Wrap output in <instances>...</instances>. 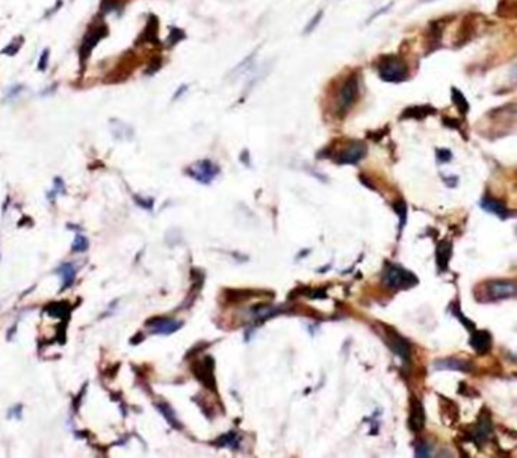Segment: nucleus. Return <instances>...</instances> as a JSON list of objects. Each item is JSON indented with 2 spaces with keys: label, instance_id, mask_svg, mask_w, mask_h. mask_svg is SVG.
I'll return each mask as SVG.
<instances>
[{
  "label": "nucleus",
  "instance_id": "nucleus-1",
  "mask_svg": "<svg viewBox=\"0 0 517 458\" xmlns=\"http://www.w3.org/2000/svg\"><path fill=\"white\" fill-rule=\"evenodd\" d=\"M378 74L384 82L398 83L404 82L408 77V67L398 56H384L378 62Z\"/></svg>",
  "mask_w": 517,
  "mask_h": 458
},
{
  "label": "nucleus",
  "instance_id": "nucleus-2",
  "mask_svg": "<svg viewBox=\"0 0 517 458\" xmlns=\"http://www.w3.org/2000/svg\"><path fill=\"white\" fill-rule=\"evenodd\" d=\"M383 283L392 289H410L417 285V277L398 265H387L383 271Z\"/></svg>",
  "mask_w": 517,
  "mask_h": 458
},
{
  "label": "nucleus",
  "instance_id": "nucleus-3",
  "mask_svg": "<svg viewBox=\"0 0 517 458\" xmlns=\"http://www.w3.org/2000/svg\"><path fill=\"white\" fill-rule=\"evenodd\" d=\"M482 289L485 293L484 301H502V299H510L517 295V285L511 280L487 282Z\"/></svg>",
  "mask_w": 517,
  "mask_h": 458
},
{
  "label": "nucleus",
  "instance_id": "nucleus-4",
  "mask_svg": "<svg viewBox=\"0 0 517 458\" xmlns=\"http://www.w3.org/2000/svg\"><path fill=\"white\" fill-rule=\"evenodd\" d=\"M357 96H358V77L355 73H352L345 79L338 94V109L341 114H345L355 103Z\"/></svg>",
  "mask_w": 517,
  "mask_h": 458
},
{
  "label": "nucleus",
  "instance_id": "nucleus-5",
  "mask_svg": "<svg viewBox=\"0 0 517 458\" xmlns=\"http://www.w3.org/2000/svg\"><path fill=\"white\" fill-rule=\"evenodd\" d=\"M186 172H188L194 180H197V181H200V183H203V185H209V183L218 175L220 168H218L214 162L204 159V161L195 162L192 167H189V168L186 170Z\"/></svg>",
  "mask_w": 517,
  "mask_h": 458
},
{
  "label": "nucleus",
  "instance_id": "nucleus-6",
  "mask_svg": "<svg viewBox=\"0 0 517 458\" xmlns=\"http://www.w3.org/2000/svg\"><path fill=\"white\" fill-rule=\"evenodd\" d=\"M192 372L195 375V378L209 390H217V383H215V377H214V358L212 357H206L204 360L195 363L192 366Z\"/></svg>",
  "mask_w": 517,
  "mask_h": 458
},
{
  "label": "nucleus",
  "instance_id": "nucleus-7",
  "mask_svg": "<svg viewBox=\"0 0 517 458\" xmlns=\"http://www.w3.org/2000/svg\"><path fill=\"white\" fill-rule=\"evenodd\" d=\"M108 35V27L106 24H99V26H94L91 27L86 35L83 37V43H82V47H80V62L82 65L85 64V60L89 57L91 55V50L96 47V44Z\"/></svg>",
  "mask_w": 517,
  "mask_h": 458
},
{
  "label": "nucleus",
  "instance_id": "nucleus-8",
  "mask_svg": "<svg viewBox=\"0 0 517 458\" xmlns=\"http://www.w3.org/2000/svg\"><path fill=\"white\" fill-rule=\"evenodd\" d=\"M364 156H366V145L360 141H351L336 156V161L338 164L352 165V164H358Z\"/></svg>",
  "mask_w": 517,
  "mask_h": 458
},
{
  "label": "nucleus",
  "instance_id": "nucleus-9",
  "mask_svg": "<svg viewBox=\"0 0 517 458\" xmlns=\"http://www.w3.org/2000/svg\"><path fill=\"white\" fill-rule=\"evenodd\" d=\"M147 327L148 330L153 333V334H164V336H168V334H172L174 331H177L180 327H181V322L180 321H175V319H171V318H162V316H158V318H153L147 322Z\"/></svg>",
  "mask_w": 517,
  "mask_h": 458
},
{
  "label": "nucleus",
  "instance_id": "nucleus-10",
  "mask_svg": "<svg viewBox=\"0 0 517 458\" xmlns=\"http://www.w3.org/2000/svg\"><path fill=\"white\" fill-rule=\"evenodd\" d=\"M425 425V410L422 402L417 398L411 400V405H410V417H408V426L411 431L419 433Z\"/></svg>",
  "mask_w": 517,
  "mask_h": 458
},
{
  "label": "nucleus",
  "instance_id": "nucleus-11",
  "mask_svg": "<svg viewBox=\"0 0 517 458\" xmlns=\"http://www.w3.org/2000/svg\"><path fill=\"white\" fill-rule=\"evenodd\" d=\"M387 342H389V345H390L392 351H393L397 355H400L402 360H405V361H407V360L410 358V355H411L410 345L407 344V341H405L402 336H400L397 331H393V330H387Z\"/></svg>",
  "mask_w": 517,
  "mask_h": 458
},
{
  "label": "nucleus",
  "instance_id": "nucleus-12",
  "mask_svg": "<svg viewBox=\"0 0 517 458\" xmlns=\"http://www.w3.org/2000/svg\"><path fill=\"white\" fill-rule=\"evenodd\" d=\"M472 348L478 352V354H487L492 348V336L487 331H472L470 336V342Z\"/></svg>",
  "mask_w": 517,
  "mask_h": 458
},
{
  "label": "nucleus",
  "instance_id": "nucleus-13",
  "mask_svg": "<svg viewBox=\"0 0 517 458\" xmlns=\"http://www.w3.org/2000/svg\"><path fill=\"white\" fill-rule=\"evenodd\" d=\"M479 204H481V207L484 209V210H487V212H490V213H493V215H496V217H499V218H507V217H510V212H508V209L505 207V204L504 203H501L499 200H495V198H490V197H484L481 201H479Z\"/></svg>",
  "mask_w": 517,
  "mask_h": 458
},
{
  "label": "nucleus",
  "instance_id": "nucleus-14",
  "mask_svg": "<svg viewBox=\"0 0 517 458\" xmlns=\"http://www.w3.org/2000/svg\"><path fill=\"white\" fill-rule=\"evenodd\" d=\"M436 369H446V371H460V372H469L470 364L464 360H457V358H442L434 363Z\"/></svg>",
  "mask_w": 517,
  "mask_h": 458
},
{
  "label": "nucleus",
  "instance_id": "nucleus-15",
  "mask_svg": "<svg viewBox=\"0 0 517 458\" xmlns=\"http://www.w3.org/2000/svg\"><path fill=\"white\" fill-rule=\"evenodd\" d=\"M493 426H492V420L489 416H481L476 428H475V440L478 442H485L490 436H492Z\"/></svg>",
  "mask_w": 517,
  "mask_h": 458
},
{
  "label": "nucleus",
  "instance_id": "nucleus-16",
  "mask_svg": "<svg viewBox=\"0 0 517 458\" xmlns=\"http://www.w3.org/2000/svg\"><path fill=\"white\" fill-rule=\"evenodd\" d=\"M451 254H452V245L451 242H442L439 247H437V253H436V260H437V266L445 271L446 266H448V262L451 259Z\"/></svg>",
  "mask_w": 517,
  "mask_h": 458
},
{
  "label": "nucleus",
  "instance_id": "nucleus-17",
  "mask_svg": "<svg viewBox=\"0 0 517 458\" xmlns=\"http://www.w3.org/2000/svg\"><path fill=\"white\" fill-rule=\"evenodd\" d=\"M141 41H148L153 44H159L158 40V18L155 15H150L147 27L144 30V34L141 35Z\"/></svg>",
  "mask_w": 517,
  "mask_h": 458
},
{
  "label": "nucleus",
  "instance_id": "nucleus-18",
  "mask_svg": "<svg viewBox=\"0 0 517 458\" xmlns=\"http://www.w3.org/2000/svg\"><path fill=\"white\" fill-rule=\"evenodd\" d=\"M434 111L428 106H414V108H408L404 111L401 118H416V119H422L428 114H433Z\"/></svg>",
  "mask_w": 517,
  "mask_h": 458
},
{
  "label": "nucleus",
  "instance_id": "nucleus-19",
  "mask_svg": "<svg viewBox=\"0 0 517 458\" xmlns=\"http://www.w3.org/2000/svg\"><path fill=\"white\" fill-rule=\"evenodd\" d=\"M239 442H240V439L237 437L236 433H229V434L221 436L217 442H214V445H217V446H230L233 449H237L239 448Z\"/></svg>",
  "mask_w": 517,
  "mask_h": 458
},
{
  "label": "nucleus",
  "instance_id": "nucleus-20",
  "mask_svg": "<svg viewBox=\"0 0 517 458\" xmlns=\"http://www.w3.org/2000/svg\"><path fill=\"white\" fill-rule=\"evenodd\" d=\"M46 312L52 318H62V316L68 315V306H67V302H53L52 306H49L46 309Z\"/></svg>",
  "mask_w": 517,
  "mask_h": 458
},
{
  "label": "nucleus",
  "instance_id": "nucleus-21",
  "mask_svg": "<svg viewBox=\"0 0 517 458\" xmlns=\"http://www.w3.org/2000/svg\"><path fill=\"white\" fill-rule=\"evenodd\" d=\"M452 100H454V105L459 108V111L461 114H467L469 112V103L464 99V96L461 94V91H459L457 88H452Z\"/></svg>",
  "mask_w": 517,
  "mask_h": 458
},
{
  "label": "nucleus",
  "instance_id": "nucleus-22",
  "mask_svg": "<svg viewBox=\"0 0 517 458\" xmlns=\"http://www.w3.org/2000/svg\"><path fill=\"white\" fill-rule=\"evenodd\" d=\"M158 408L161 410V413H162V416L171 423V426H175V428H180V423L175 420V416H174V411H172V408L168 405V404H165V402H162V404H158Z\"/></svg>",
  "mask_w": 517,
  "mask_h": 458
},
{
  "label": "nucleus",
  "instance_id": "nucleus-23",
  "mask_svg": "<svg viewBox=\"0 0 517 458\" xmlns=\"http://www.w3.org/2000/svg\"><path fill=\"white\" fill-rule=\"evenodd\" d=\"M59 274L64 277V287H68L71 283H73V280H74V274H76V271H74V268H73V265H64V266H60L59 268Z\"/></svg>",
  "mask_w": 517,
  "mask_h": 458
},
{
  "label": "nucleus",
  "instance_id": "nucleus-24",
  "mask_svg": "<svg viewBox=\"0 0 517 458\" xmlns=\"http://www.w3.org/2000/svg\"><path fill=\"white\" fill-rule=\"evenodd\" d=\"M322 17H324V12H322V11L316 12V14H315V17L310 20V23L306 26V29H304V34H310V32H313V30H315V29L319 26V23H321Z\"/></svg>",
  "mask_w": 517,
  "mask_h": 458
},
{
  "label": "nucleus",
  "instance_id": "nucleus-25",
  "mask_svg": "<svg viewBox=\"0 0 517 458\" xmlns=\"http://www.w3.org/2000/svg\"><path fill=\"white\" fill-rule=\"evenodd\" d=\"M181 40H185V32L178 27H174L168 37V46H175L177 43H180Z\"/></svg>",
  "mask_w": 517,
  "mask_h": 458
},
{
  "label": "nucleus",
  "instance_id": "nucleus-26",
  "mask_svg": "<svg viewBox=\"0 0 517 458\" xmlns=\"http://www.w3.org/2000/svg\"><path fill=\"white\" fill-rule=\"evenodd\" d=\"M119 3H121L119 0H103L100 9H102V12L108 14V12H112L115 9H118V8H119Z\"/></svg>",
  "mask_w": 517,
  "mask_h": 458
},
{
  "label": "nucleus",
  "instance_id": "nucleus-27",
  "mask_svg": "<svg viewBox=\"0 0 517 458\" xmlns=\"http://www.w3.org/2000/svg\"><path fill=\"white\" fill-rule=\"evenodd\" d=\"M86 248H88V239L79 234V236L74 239V243H73V251H85Z\"/></svg>",
  "mask_w": 517,
  "mask_h": 458
},
{
  "label": "nucleus",
  "instance_id": "nucleus-28",
  "mask_svg": "<svg viewBox=\"0 0 517 458\" xmlns=\"http://www.w3.org/2000/svg\"><path fill=\"white\" fill-rule=\"evenodd\" d=\"M416 457H430L431 455V451H430V446L425 443V442H420L416 445V451H414Z\"/></svg>",
  "mask_w": 517,
  "mask_h": 458
},
{
  "label": "nucleus",
  "instance_id": "nucleus-29",
  "mask_svg": "<svg viewBox=\"0 0 517 458\" xmlns=\"http://www.w3.org/2000/svg\"><path fill=\"white\" fill-rule=\"evenodd\" d=\"M393 209H395V212L400 215V218H401V227L404 226V223H405V218H407V207H405V203L404 201H398V203H395L393 204Z\"/></svg>",
  "mask_w": 517,
  "mask_h": 458
},
{
  "label": "nucleus",
  "instance_id": "nucleus-30",
  "mask_svg": "<svg viewBox=\"0 0 517 458\" xmlns=\"http://www.w3.org/2000/svg\"><path fill=\"white\" fill-rule=\"evenodd\" d=\"M23 43H24V40H23V38H18V40H17V43H12L11 46L5 47L2 53H5V55H15V53L18 52V49L21 47V44H23Z\"/></svg>",
  "mask_w": 517,
  "mask_h": 458
},
{
  "label": "nucleus",
  "instance_id": "nucleus-31",
  "mask_svg": "<svg viewBox=\"0 0 517 458\" xmlns=\"http://www.w3.org/2000/svg\"><path fill=\"white\" fill-rule=\"evenodd\" d=\"M49 56H50V52H49V49H46V50L43 52L41 57H40V64H38V70H40V71H46V70H47Z\"/></svg>",
  "mask_w": 517,
  "mask_h": 458
},
{
  "label": "nucleus",
  "instance_id": "nucleus-32",
  "mask_svg": "<svg viewBox=\"0 0 517 458\" xmlns=\"http://www.w3.org/2000/svg\"><path fill=\"white\" fill-rule=\"evenodd\" d=\"M161 67H162V59H161V57H156V59H153V60L150 62V65H148V70H147L145 73L150 76V74L156 73V71H158Z\"/></svg>",
  "mask_w": 517,
  "mask_h": 458
},
{
  "label": "nucleus",
  "instance_id": "nucleus-33",
  "mask_svg": "<svg viewBox=\"0 0 517 458\" xmlns=\"http://www.w3.org/2000/svg\"><path fill=\"white\" fill-rule=\"evenodd\" d=\"M452 158V153L446 148H442V150H437V159L439 162H449Z\"/></svg>",
  "mask_w": 517,
  "mask_h": 458
},
{
  "label": "nucleus",
  "instance_id": "nucleus-34",
  "mask_svg": "<svg viewBox=\"0 0 517 458\" xmlns=\"http://www.w3.org/2000/svg\"><path fill=\"white\" fill-rule=\"evenodd\" d=\"M21 91H23V85H15V86H12V88L9 89V93H8V99L17 97Z\"/></svg>",
  "mask_w": 517,
  "mask_h": 458
},
{
  "label": "nucleus",
  "instance_id": "nucleus-35",
  "mask_svg": "<svg viewBox=\"0 0 517 458\" xmlns=\"http://www.w3.org/2000/svg\"><path fill=\"white\" fill-rule=\"evenodd\" d=\"M510 77H511L513 82H516L517 83V62L511 67V70H510Z\"/></svg>",
  "mask_w": 517,
  "mask_h": 458
},
{
  "label": "nucleus",
  "instance_id": "nucleus-36",
  "mask_svg": "<svg viewBox=\"0 0 517 458\" xmlns=\"http://www.w3.org/2000/svg\"><path fill=\"white\" fill-rule=\"evenodd\" d=\"M390 6H392V3H390V5H387V6H384V8H381V9H380V11H377V12H375V14H374V15H372V17H371V18H369V21H372V20H374V18H375V17H378V15H381V12H386V11H387V9H389V8H390Z\"/></svg>",
  "mask_w": 517,
  "mask_h": 458
},
{
  "label": "nucleus",
  "instance_id": "nucleus-37",
  "mask_svg": "<svg viewBox=\"0 0 517 458\" xmlns=\"http://www.w3.org/2000/svg\"><path fill=\"white\" fill-rule=\"evenodd\" d=\"M186 89H188V86H186V85H181V88H180V89H178V91L174 94V97H172V99H174V100H175V99H178V96H181V94H183Z\"/></svg>",
  "mask_w": 517,
  "mask_h": 458
}]
</instances>
